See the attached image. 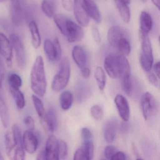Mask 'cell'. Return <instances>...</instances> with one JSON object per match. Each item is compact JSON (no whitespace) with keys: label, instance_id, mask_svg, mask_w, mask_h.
Here are the masks:
<instances>
[{"label":"cell","instance_id":"f6af8a7d","mask_svg":"<svg viewBox=\"0 0 160 160\" xmlns=\"http://www.w3.org/2000/svg\"><path fill=\"white\" fill-rule=\"evenodd\" d=\"M62 5L64 9L67 11H71L73 9V2L72 0H62Z\"/></svg>","mask_w":160,"mask_h":160},{"label":"cell","instance_id":"816d5d0a","mask_svg":"<svg viewBox=\"0 0 160 160\" xmlns=\"http://www.w3.org/2000/svg\"><path fill=\"white\" fill-rule=\"evenodd\" d=\"M153 4L157 7L158 10L160 9V0H151Z\"/></svg>","mask_w":160,"mask_h":160},{"label":"cell","instance_id":"7a4b0ae2","mask_svg":"<svg viewBox=\"0 0 160 160\" xmlns=\"http://www.w3.org/2000/svg\"><path fill=\"white\" fill-rule=\"evenodd\" d=\"M46 77L44 63L42 56L36 58L31 72V86L33 92L40 97L44 96L46 92Z\"/></svg>","mask_w":160,"mask_h":160},{"label":"cell","instance_id":"8992f818","mask_svg":"<svg viewBox=\"0 0 160 160\" xmlns=\"http://www.w3.org/2000/svg\"><path fill=\"white\" fill-rule=\"evenodd\" d=\"M10 39L12 48L15 52L18 65L19 68L24 69L27 63V57L23 42L20 38L15 34H11Z\"/></svg>","mask_w":160,"mask_h":160},{"label":"cell","instance_id":"b9f144b4","mask_svg":"<svg viewBox=\"0 0 160 160\" xmlns=\"http://www.w3.org/2000/svg\"><path fill=\"white\" fill-rule=\"evenodd\" d=\"M53 43H54V47H55L57 57H58V60H59L61 57L62 49L60 43L59 41L58 38H56L54 39Z\"/></svg>","mask_w":160,"mask_h":160},{"label":"cell","instance_id":"60d3db41","mask_svg":"<svg viewBox=\"0 0 160 160\" xmlns=\"http://www.w3.org/2000/svg\"><path fill=\"white\" fill-rule=\"evenodd\" d=\"M24 122L29 130L33 131L35 128V123L32 117L30 116H26L24 120Z\"/></svg>","mask_w":160,"mask_h":160},{"label":"cell","instance_id":"52a82bcc","mask_svg":"<svg viewBox=\"0 0 160 160\" xmlns=\"http://www.w3.org/2000/svg\"><path fill=\"white\" fill-rule=\"evenodd\" d=\"M12 132L14 139L15 148L12 160H24L26 159L25 149L23 143V137L21 131L16 124H14L12 128Z\"/></svg>","mask_w":160,"mask_h":160},{"label":"cell","instance_id":"83f0119b","mask_svg":"<svg viewBox=\"0 0 160 160\" xmlns=\"http://www.w3.org/2000/svg\"><path fill=\"white\" fill-rule=\"evenodd\" d=\"M129 38V37L122 38L114 47L121 55L127 56L131 52V44Z\"/></svg>","mask_w":160,"mask_h":160},{"label":"cell","instance_id":"f546056e","mask_svg":"<svg viewBox=\"0 0 160 160\" xmlns=\"http://www.w3.org/2000/svg\"><path fill=\"white\" fill-rule=\"evenodd\" d=\"M73 97L71 92L64 91L61 93L60 97V103L62 108L67 110L71 108L72 104Z\"/></svg>","mask_w":160,"mask_h":160},{"label":"cell","instance_id":"ab89813d","mask_svg":"<svg viewBox=\"0 0 160 160\" xmlns=\"http://www.w3.org/2000/svg\"><path fill=\"white\" fill-rule=\"evenodd\" d=\"M147 77L152 85L155 87L159 86V81L156 74L150 71L147 72Z\"/></svg>","mask_w":160,"mask_h":160},{"label":"cell","instance_id":"d590c367","mask_svg":"<svg viewBox=\"0 0 160 160\" xmlns=\"http://www.w3.org/2000/svg\"><path fill=\"white\" fill-rule=\"evenodd\" d=\"M68 148L67 144L63 140L59 141L58 157L59 159H65L68 155Z\"/></svg>","mask_w":160,"mask_h":160},{"label":"cell","instance_id":"4316f807","mask_svg":"<svg viewBox=\"0 0 160 160\" xmlns=\"http://www.w3.org/2000/svg\"><path fill=\"white\" fill-rule=\"evenodd\" d=\"M44 50L48 58L50 61L54 62L59 60L56 54L54 43L51 40L48 39L45 40L44 42Z\"/></svg>","mask_w":160,"mask_h":160},{"label":"cell","instance_id":"4fadbf2b","mask_svg":"<svg viewBox=\"0 0 160 160\" xmlns=\"http://www.w3.org/2000/svg\"><path fill=\"white\" fill-rule=\"evenodd\" d=\"M114 101L121 118L124 121H128L130 118V110L127 99L122 95L118 94Z\"/></svg>","mask_w":160,"mask_h":160},{"label":"cell","instance_id":"6f0895ef","mask_svg":"<svg viewBox=\"0 0 160 160\" xmlns=\"http://www.w3.org/2000/svg\"><path fill=\"white\" fill-rule=\"evenodd\" d=\"M7 1V0H0V3H3Z\"/></svg>","mask_w":160,"mask_h":160},{"label":"cell","instance_id":"f35d334b","mask_svg":"<svg viewBox=\"0 0 160 160\" xmlns=\"http://www.w3.org/2000/svg\"><path fill=\"white\" fill-rule=\"evenodd\" d=\"M81 135L84 142L92 141V134L88 128H82L81 131Z\"/></svg>","mask_w":160,"mask_h":160},{"label":"cell","instance_id":"30bf717a","mask_svg":"<svg viewBox=\"0 0 160 160\" xmlns=\"http://www.w3.org/2000/svg\"><path fill=\"white\" fill-rule=\"evenodd\" d=\"M73 9L75 18L80 26L87 27L89 24L90 18L84 9L82 0H73Z\"/></svg>","mask_w":160,"mask_h":160},{"label":"cell","instance_id":"5bb4252c","mask_svg":"<svg viewBox=\"0 0 160 160\" xmlns=\"http://www.w3.org/2000/svg\"><path fill=\"white\" fill-rule=\"evenodd\" d=\"M129 37L126 31L119 26L111 27L108 32V42L113 47L117 43L124 37Z\"/></svg>","mask_w":160,"mask_h":160},{"label":"cell","instance_id":"1f68e13d","mask_svg":"<svg viewBox=\"0 0 160 160\" xmlns=\"http://www.w3.org/2000/svg\"><path fill=\"white\" fill-rule=\"evenodd\" d=\"M95 78L100 90H103L105 88L106 84V76L102 68L98 67L94 73Z\"/></svg>","mask_w":160,"mask_h":160},{"label":"cell","instance_id":"484cf974","mask_svg":"<svg viewBox=\"0 0 160 160\" xmlns=\"http://www.w3.org/2000/svg\"><path fill=\"white\" fill-rule=\"evenodd\" d=\"M56 0H42V11L48 18H53L56 12Z\"/></svg>","mask_w":160,"mask_h":160},{"label":"cell","instance_id":"11a10c76","mask_svg":"<svg viewBox=\"0 0 160 160\" xmlns=\"http://www.w3.org/2000/svg\"><path fill=\"white\" fill-rule=\"evenodd\" d=\"M121 1L123 2L126 4H128V5H129L130 4V2H131V0H121Z\"/></svg>","mask_w":160,"mask_h":160},{"label":"cell","instance_id":"603a6c76","mask_svg":"<svg viewBox=\"0 0 160 160\" xmlns=\"http://www.w3.org/2000/svg\"><path fill=\"white\" fill-rule=\"evenodd\" d=\"M32 99L37 114L39 116L43 125L45 124L46 125L47 112H46L42 102L38 96L35 95H32Z\"/></svg>","mask_w":160,"mask_h":160},{"label":"cell","instance_id":"d4e9b609","mask_svg":"<svg viewBox=\"0 0 160 160\" xmlns=\"http://www.w3.org/2000/svg\"><path fill=\"white\" fill-rule=\"evenodd\" d=\"M120 15L123 21L129 23L131 19V12L128 4L121 0H114Z\"/></svg>","mask_w":160,"mask_h":160},{"label":"cell","instance_id":"d6986e66","mask_svg":"<svg viewBox=\"0 0 160 160\" xmlns=\"http://www.w3.org/2000/svg\"><path fill=\"white\" fill-rule=\"evenodd\" d=\"M140 30L139 32L144 34L148 33L152 28V21L151 16L147 12H143L141 13L139 18Z\"/></svg>","mask_w":160,"mask_h":160},{"label":"cell","instance_id":"836d02e7","mask_svg":"<svg viewBox=\"0 0 160 160\" xmlns=\"http://www.w3.org/2000/svg\"><path fill=\"white\" fill-rule=\"evenodd\" d=\"M122 89L126 94L131 96L132 93V83L131 76L125 77L121 79Z\"/></svg>","mask_w":160,"mask_h":160},{"label":"cell","instance_id":"9c48e42d","mask_svg":"<svg viewBox=\"0 0 160 160\" xmlns=\"http://www.w3.org/2000/svg\"><path fill=\"white\" fill-rule=\"evenodd\" d=\"M59 140L54 135L49 136L46 143V160H59L58 157Z\"/></svg>","mask_w":160,"mask_h":160},{"label":"cell","instance_id":"7bdbcfd3","mask_svg":"<svg viewBox=\"0 0 160 160\" xmlns=\"http://www.w3.org/2000/svg\"><path fill=\"white\" fill-rule=\"evenodd\" d=\"M92 37L95 42L99 44L101 42V37L99 30L96 27H93L92 28Z\"/></svg>","mask_w":160,"mask_h":160},{"label":"cell","instance_id":"ac0fdd59","mask_svg":"<svg viewBox=\"0 0 160 160\" xmlns=\"http://www.w3.org/2000/svg\"><path fill=\"white\" fill-rule=\"evenodd\" d=\"M118 126V122L114 120L107 122L104 128V136L107 142L110 143L114 141Z\"/></svg>","mask_w":160,"mask_h":160},{"label":"cell","instance_id":"cb8c5ba5","mask_svg":"<svg viewBox=\"0 0 160 160\" xmlns=\"http://www.w3.org/2000/svg\"><path fill=\"white\" fill-rule=\"evenodd\" d=\"M5 146L6 154L9 158L12 160L15 145L12 132L7 131L5 134Z\"/></svg>","mask_w":160,"mask_h":160},{"label":"cell","instance_id":"6da1fadb","mask_svg":"<svg viewBox=\"0 0 160 160\" xmlns=\"http://www.w3.org/2000/svg\"><path fill=\"white\" fill-rule=\"evenodd\" d=\"M105 70L111 78H121L131 76V68L128 60L121 54H112L106 57Z\"/></svg>","mask_w":160,"mask_h":160},{"label":"cell","instance_id":"8d00e7d4","mask_svg":"<svg viewBox=\"0 0 160 160\" xmlns=\"http://www.w3.org/2000/svg\"><path fill=\"white\" fill-rule=\"evenodd\" d=\"M92 116L95 119L101 120L103 116V111L100 106L95 105L91 108Z\"/></svg>","mask_w":160,"mask_h":160},{"label":"cell","instance_id":"277c9868","mask_svg":"<svg viewBox=\"0 0 160 160\" xmlns=\"http://www.w3.org/2000/svg\"><path fill=\"white\" fill-rule=\"evenodd\" d=\"M71 75V66L67 58L62 60L60 69L54 77L52 83V88L54 91L59 92L64 89L69 82Z\"/></svg>","mask_w":160,"mask_h":160},{"label":"cell","instance_id":"4dcf8cb0","mask_svg":"<svg viewBox=\"0 0 160 160\" xmlns=\"http://www.w3.org/2000/svg\"><path fill=\"white\" fill-rule=\"evenodd\" d=\"M68 18L62 14L55 15L53 20L58 28L62 35L65 36L66 34V25Z\"/></svg>","mask_w":160,"mask_h":160},{"label":"cell","instance_id":"f5cc1de1","mask_svg":"<svg viewBox=\"0 0 160 160\" xmlns=\"http://www.w3.org/2000/svg\"><path fill=\"white\" fill-rule=\"evenodd\" d=\"M3 78H4V75L1 74H0V89L2 88Z\"/></svg>","mask_w":160,"mask_h":160},{"label":"cell","instance_id":"44dd1931","mask_svg":"<svg viewBox=\"0 0 160 160\" xmlns=\"http://www.w3.org/2000/svg\"><path fill=\"white\" fill-rule=\"evenodd\" d=\"M58 125V116L55 108H50L47 113L46 126L49 131L54 132Z\"/></svg>","mask_w":160,"mask_h":160},{"label":"cell","instance_id":"db71d44e","mask_svg":"<svg viewBox=\"0 0 160 160\" xmlns=\"http://www.w3.org/2000/svg\"><path fill=\"white\" fill-rule=\"evenodd\" d=\"M122 130H123V131H126V130H127L128 129V126H127V124H126V123H124V124H122L121 126Z\"/></svg>","mask_w":160,"mask_h":160},{"label":"cell","instance_id":"9f6ffc18","mask_svg":"<svg viewBox=\"0 0 160 160\" xmlns=\"http://www.w3.org/2000/svg\"><path fill=\"white\" fill-rule=\"evenodd\" d=\"M4 159V158H3V157H2V155L1 152H0V160H3Z\"/></svg>","mask_w":160,"mask_h":160},{"label":"cell","instance_id":"c3c4849f","mask_svg":"<svg viewBox=\"0 0 160 160\" xmlns=\"http://www.w3.org/2000/svg\"><path fill=\"white\" fill-rule=\"evenodd\" d=\"M160 62H157L153 66V69H154V72H155V74L157 76L158 78H160Z\"/></svg>","mask_w":160,"mask_h":160},{"label":"cell","instance_id":"8fae6325","mask_svg":"<svg viewBox=\"0 0 160 160\" xmlns=\"http://www.w3.org/2000/svg\"><path fill=\"white\" fill-rule=\"evenodd\" d=\"M11 14L12 22L14 26L18 27L22 24L24 13L19 0H11Z\"/></svg>","mask_w":160,"mask_h":160},{"label":"cell","instance_id":"5b68a950","mask_svg":"<svg viewBox=\"0 0 160 160\" xmlns=\"http://www.w3.org/2000/svg\"><path fill=\"white\" fill-rule=\"evenodd\" d=\"M140 106L143 117L145 120L148 119L152 116L157 114L158 111V105L154 96L147 92L141 97Z\"/></svg>","mask_w":160,"mask_h":160},{"label":"cell","instance_id":"f1b7e54d","mask_svg":"<svg viewBox=\"0 0 160 160\" xmlns=\"http://www.w3.org/2000/svg\"><path fill=\"white\" fill-rule=\"evenodd\" d=\"M10 90L18 108L19 109H23L26 104L25 97L23 92L19 88L12 87H10Z\"/></svg>","mask_w":160,"mask_h":160},{"label":"cell","instance_id":"e575fe53","mask_svg":"<svg viewBox=\"0 0 160 160\" xmlns=\"http://www.w3.org/2000/svg\"><path fill=\"white\" fill-rule=\"evenodd\" d=\"M9 83L10 87L19 88L22 85L21 78L17 74L12 73L9 76Z\"/></svg>","mask_w":160,"mask_h":160},{"label":"cell","instance_id":"3957f363","mask_svg":"<svg viewBox=\"0 0 160 160\" xmlns=\"http://www.w3.org/2000/svg\"><path fill=\"white\" fill-rule=\"evenodd\" d=\"M141 42V51L139 61L143 70L146 72L151 71L153 64V58L151 43L148 34L139 32Z\"/></svg>","mask_w":160,"mask_h":160},{"label":"cell","instance_id":"7dc6e473","mask_svg":"<svg viewBox=\"0 0 160 160\" xmlns=\"http://www.w3.org/2000/svg\"><path fill=\"white\" fill-rule=\"evenodd\" d=\"M81 74L82 76L85 78H88L89 77L90 75V70L89 68L88 67H85V68L81 69Z\"/></svg>","mask_w":160,"mask_h":160},{"label":"cell","instance_id":"9a60e30c","mask_svg":"<svg viewBox=\"0 0 160 160\" xmlns=\"http://www.w3.org/2000/svg\"><path fill=\"white\" fill-rule=\"evenodd\" d=\"M13 48L10 40L3 33L0 32V54L9 64L12 62Z\"/></svg>","mask_w":160,"mask_h":160},{"label":"cell","instance_id":"bcb514c9","mask_svg":"<svg viewBox=\"0 0 160 160\" xmlns=\"http://www.w3.org/2000/svg\"><path fill=\"white\" fill-rule=\"evenodd\" d=\"M126 155L124 152L118 151L112 157L111 160H126Z\"/></svg>","mask_w":160,"mask_h":160},{"label":"cell","instance_id":"d6a6232c","mask_svg":"<svg viewBox=\"0 0 160 160\" xmlns=\"http://www.w3.org/2000/svg\"><path fill=\"white\" fill-rule=\"evenodd\" d=\"M82 148L85 152L86 160H91L93 156L94 150V145L92 141L84 142V145Z\"/></svg>","mask_w":160,"mask_h":160},{"label":"cell","instance_id":"7c38bea8","mask_svg":"<svg viewBox=\"0 0 160 160\" xmlns=\"http://www.w3.org/2000/svg\"><path fill=\"white\" fill-rule=\"evenodd\" d=\"M24 149L29 153H33L36 151L39 145V139L32 131H26L23 136Z\"/></svg>","mask_w":160,"mask_h":160},{"label":"cell","instance_id":"ee69618b","mask_svg":"<svg viewBox=\"0 0 160 160\" xmlns=\"http://www.w3.org/2000/svg\"><path fill=\"white\" fill-rule=\"evenodd\" d=\"M74 160H86L83 148L78 149L74 156Z\"/></svg>","mask_w":160,"mask_h":160},{"label":"cell","instance_id":"680465c9","mask_svg":"<svg viewBox=\"0 0 160 160\" xmlns=\"http://www.w3.org/2000/svg\"><path fill=\"white\" fill-rule=\"evenodd\" d=\"M148 0H141V1L142 2H144V3H145V2H148Z\"/></svg>","mask_w":160,"mask_h":160},{"label":"cell","instance_id":"ffe728a7","mask_svg":"<svg viewBox=\"0 0 160 160\" xmlns=\"http://www.w3.org/2000/svg\"><path fill=\"white\" fill-rule=\"evenodd\" d=\"M0 118L3 126L8 128L10 125V117L7 104L3 96L0 93Z\"/></svg>","mask_w":160,"mask_h":160},{"label":"cell","instance_id":"ba28073f","mask_svg":"<svg viewBox=\"0 0 160 160\" xmlns=\"http://www.w3.org/2000/svg\"><path fill=\"white\" fill-rule=\"evenodd\" d=\"M84 32L82 28L70 18H68L66 25L65 36L70 43L76 42L83 39Z\"/></svg>","mask_w":160,"mask_h":160},{"label":"cell","instance_id":"681fc988","mask_svg":"<svg viewBox=\"0 0 160 160\" xmlns=\"http://www.w3.org/2000/svg\"><path fill=\"white\" fill-rule=\"evenodd\" d=\"M37 160H46L45 152L44 150L41 151L37 156Z\"/></svg>","mask_w":160,"mask_h":160},{"label":"cell","instance_id":"2e32d148","mask_svg":"<svg viewBox=\"0 0 160 160\" xmlns=\"http://www.w3.org/2000/svg\"><path fill=\"white\" fill-rule=\"evenodd\" d=\"M83 6L89 17L99 24L102 21V16L99 8L93 0H82Z\"/></svg>","mask_w":160,"mask_h":160},{"label":"cell","instance_id":"74e56055","mask_svg":"<svg viewBox=\"0 0 160 160\" xmlns=\"http://www.w3.org/2000/svg\"><path fill=\"white\" fill-rule=\"evenodd\" d=\"M118 152V150L116 147L113 146H108L106 147L104 150V155L106 158L109 160H111L112 157Z\"/></svg>","mask_w":160,"mask_h":160},{"label":"cell","instance_id":"7402d4cb","mask_svg":"<svg viewBox=\"0 0 160 160\" xmlns=\"http://www.w3.org/2000/svg\"><path fill=\"white\" fill-rule=\"evenodd\" d=\"M29 28L32 36V45L37 49L41 44V37L37 23L34 20H32L29 23Z\"/></svg>","mask_w":160,"mask_h":160},{"label":"cell","instance_id":"f907efd6","mask_svg":"<svg viewBox=\"0 0 160 160\" xmlns=\"http://www.w3.org/2000/svg\"><path fill=\"white\" fill-rule=\"evenodd\" d=\"M4 72H5V68H4V64L1 58H0V74L4 75Z\"/></svg>","mask_w":160,"mask_h":160},{"label":"cell","instance_id":"e0dca14e","mask_svg":"<svg viewBox=\"0 0 160 160\" xmlns=\"http://www.w3.org/2000/svg\"><path fill=\"white\" fill-rule=\"evenodd\" d=\"M72 56L75 62L80 69L87 67L88 55L82 47L78 45L74 47L72 51Z\"/></svg>","mask_w":160,"mask_h":160}]
</instances>
